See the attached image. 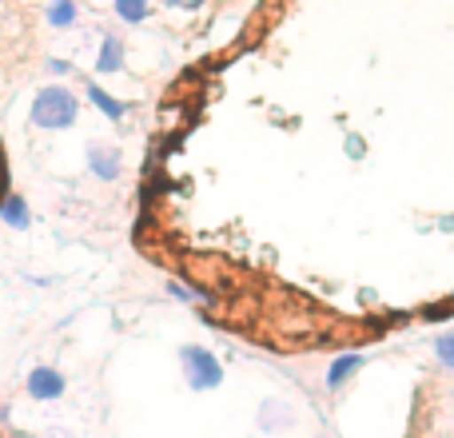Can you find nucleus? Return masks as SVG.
<instances>
[{"label": "nucleus", "instance_id": "17", "mask_svg": "<svg viewBox=\"0 0 454 438\" xmlns=\"http://www.w3.org/2000/svg\"><path fill=\"white\" fill-rule=\"evenodd\" d=\"M4 184H8V172H4V152H0V196H4V192H8Z\"/></svg>", "mask_w": 454, "mask_h": 438}, {"label": "nucleus", "instance_id": "3", "mask_svg": "<svg viewBox=\"0 0 454 438\" xmlns=\"http://www.w3.org/2000/svg\"><path fill=\"white\" fill-rule=\"evenodd\" d=\"M84 160H88V172H92V180H100V184H116L120 172H124V152H120L116 144L92 140L84 148Z\"/></svg>", "mask_w": 454, "mask_h": 438}, {"label": "nucleus", "instance_id": "15", "mask_svg": "<svg viewBox=\"0 0 454 438\" xmlns=\"http://www.w3.org/2000/svg\"><path fill=\"white\" fill-rule=\"evenodd\" d=\"M44 68L52 72V76H72V72H76V68H72V60H60V56H52V60H44Z\"/></svg>", "mask_w": 454, "mask_h": 438}, {"label": "nucleus", "instance_id": "1", "mask_svg": "<svg viewBox=\"0 0 454 438\" xmlns=\"http://www.w3.org/2000/svg\"><path fill=\"white\" fill-rule=\"evenodd\" d=\"M80 120V96L68 84H44L28 104V124L40 132H68Z\"/></svg>", "mask_w": 454, "mask_h": 438}, {"label": "nucleus", "instance_id": "7", "mask_svg": "<svg viewBox=\"0 0 454 438\" xmlns=\"http://www.w3.org/2000/svg\"><path fill=\"white\" fill-rule=\"evenodd\" d=\"M84 96H88V104H92V108L100 112L104 120H112V124H124L128 104H124V100H116V96H112L104 84H88V88H84Z\"/></svg>", "mask_w": 454, "mask_h": 438}, {"label": "nucleus", "instance_id": "4", "mask_svg": "<svg viewBox=\"0 0 454 438\" xmlns=\"http://www.w3.org/2000/svg\"><path fill=\"white\" fill-rule=\"evenodd\" d=\"M28 399H36V403H56L64 391H68V379L60 375L56 367H32L28 371Z\"/></svg>", "mask_w": 454, "mask_h": 438}, {"label": "nucleus", "instance_id": "12", "mask_svg": "<svg viewBox=\"0 0 454 438\" xmlns=\"http://www.w3.org/2000/svg\"><path fill=\"white\" fill-rule=\"evenodd\" d=\"M259 423H263L267 431H275V426H279V423H287V411L279 407V399L263 403V415H259Z\"/></svg>", "mask_w": 454, "mask_h": 438}, {"label": "nucleus", "instance_id": "16", "mask_svg": "<svg viewBox=\"0 0 454 438\" xmlns=\"http://www.w3.org/2000/svg\"><path fill=\"white\" fill-rule=\"evenodd\" d=\"M168 8H180V12H196V8H204L207 0H164Z\"/></svg>", "mask_w": 454, "mask_h": 438}, {"label": "nucleus", "instance_id": "14", "mask_svg": "<svg viewBox=\"0 0 454 438\" xmlns=\"http://www.w3.org/2000/svg\"><path fill=\"white\" fill-rule=\"evenodd\" d=\"M347 156H351V160H363V156H367V140H363V136H347Z\"/></svg>", "mask_w": 454, "mask_h": 438}, {"label": "nucleus", "instance_id": "5", "mask_svg": "<svg viewBox=\"0 0 454 438\" xmlns=\"http://www.w3.org/2000/svg\"><path fill=\"white\" fill-rule=\"evenodd\" d=\"M0 223H4L8 231H28L32 227L28 199H24L20 192H4V196H0Z\"/></svg>", "mask_w": 454, "mask_h": 438}, {"label": "nucleus", "instance_id": "10", "mask_svg": "<svg viewBox=\"0 0 454 438\" xmlns=\"http://www.w3.org/2000/svg\"><path fill=\"white\" fill-rule=\"evenodd\" d=\"M116 16L124 24H144L152 16V0H116Z\"/></svg>", "mask_w": 454, "mask_h": 438}, {"label": "nucleus", "instance_id": "9", "mask_svg": "<svg viewBox=\"0 0 454 438\" xmlns=\"http://www.w3.org/2000/svg\"><path fill=\"white\" fill-rule=\"evenodd\" d=\"M76 20H80L76 0H52V4H48V24H52V28H72Z\"/></svg>", "mask_w": 454, "mask_h": 438}, {"label": "nucleus", "instance_id": "2", "mask_svg": "<svg viewBox=\"0 0 454 438\" xmlns=\"http://www.w3.org/2000/svg\"><path fill=\"white\" fill-rule=\"evenodd\" d=\"M180 371H184V383H188L196 395L223 387V363H220V355L207 351V347H200V343H184L180 347Z\"/></svg>", "mask_w": 454, "mask_h": 438}, {"label": "nucleus", "instance_id": "13", "mask_svg": "<svg viewBox=\"0 0 454 438\" xmlns=\"http://www.w3.org/2000/svg\"><path fill=\"white\" fill-rule=\"evenodd\" d=\"M168 295H172V299H180V303H200V299H207L204 295V291H192V287H184V283L180 279H168Z\"/></svg>", "mask_w": 454, "mask_h": 438}, {"label": "nucleus", "instance_id": "6", "mask_svg": "<svg viewBox=\"0 0 454 438\" xmlns=\"http://www.w3.org/2000/svg\"><path fill=\"white\" fill-rule=\"evenodd\" d=\"M124 64H128V48H124V40L112 36V32H104V40H100V56H96V72H100V76H116V72H124Z\"/></svg>", "mask_w": 454, "mask_h": 438}, {"label": "nucleus", "instance_id": "8", "mask_svg": "<svg viewBox=\"0 0 454 438\" xmlns=\"http://www.w3.org/2000/svg\"><path fill=\"white\" fill-rule=\"evenodd\" d=\"M363 363H367V355H359V351L331 359V367H327V391H339V387H347L363 371Z\"/></svg>", "mask_w": 454, "mask_h": 438}, {"label": "nucleus", "instance_id": "11", "mask_svg": "<svg viewBox=\"0 0 454 438\" xmlns=\"http://www.w3.org/2000/svg\"><path fill=\"white\" fill-rule=\"evenodd\" d=\"M434 359H439L447 371H454V331H442V335H434Z\"/></svg>", "mask_w": 454, "mask_h": 438}]
</instances>
